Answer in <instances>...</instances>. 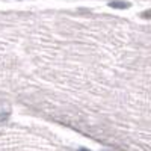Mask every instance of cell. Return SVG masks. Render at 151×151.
<instances>
[{"mask_svg": "<svg viewBox=\"0 0 151 151\" xmlns=\"http://www.w3.org/2000/svg\"><path fill=\"white\" fill-rule=\"evenodd\" d=\"M110 8H118V9H127L130 6L129 2H121V0H113V2L109 3Z\"/></svg>", "mask_w": 151, "mask_h": 151, "instance_id": "1", "label": "cell"}, {"mask_svg": "<svg viewBox=\"0 0 151 151\" xmlns=\"http://www.w3.org/2000/svg\"><path fill=\"white\" fill-rule=\"evenodd\" d=\"M9 118V112H3V113H0V122H3Z\"/></svg>", "mask_w": 151, "mask_h": 151, "instance_id": "2", "label": "cell"}, {"mask_svg": "<svg viewBox=\"0 0 151 151\" xmlns=\"http://www.w3.org/2000/svg\"><path fill=\"white\" fill-rule=\"evenodd\" d=\"M142 17H144V18H151V11H145V12H142Z\"/></svg>", "mask_w": 151, "mask_h": 151, "instance_id": "3", "label": "cell"}, {"mask_svg": "<svg viewBox=\"0 0 151 151\" xmlns=\"http://www.w3.org/2000/svg\"><path fill=\"white\" fill-rule=\"evenodd\" d=\"M79 151H88V150H79Z\"/></svg>", "mask_w": 151, "mask_h": 151, "instance_id": "4", "label": "cell"}]
</instances>
